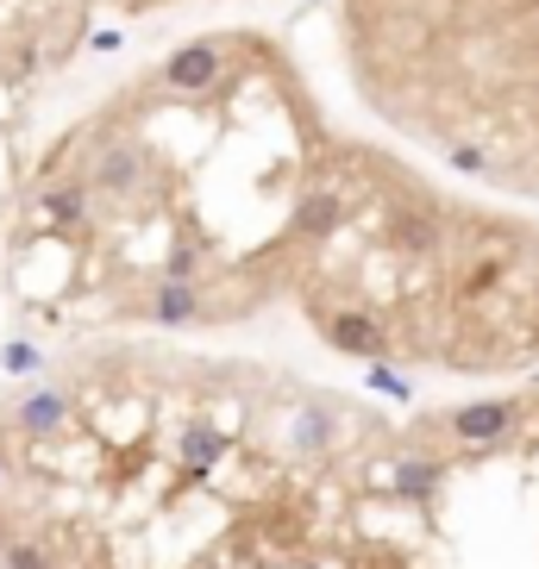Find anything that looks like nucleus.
Returning a JSON list of instances; mask_svg holds the SVG:
<instances>
[{
    "label": "nucleus",
    "instance_id": "nucleus-10",
    "mask_svg": "<svg viewBox=\"0 0 539 569\" xmlns=\"http://www.w3.org/2000/svg\"><path fill=\"white\" fill-rule=\"evenodd\" d=\"M0 363H7L13 375H20V370H38V350H32V345H7V357H0Z\"/></svg>",
    "mask_w": 539,
    "mask_h": 569
},
{
    "label": "nucleus",
    "instance_id": "nucleus-2",
    "mask_svg": "<svg viewBox=\"0 0 539 569\" xmlns=\"http://www.w3.org/2000/svg\"><path fill=\"white\" fill-rule=\"evenodd\" d=\"M333 345L352 350V357H383V325L370 320V313H333Z\"/></svg>",
    "mask_w": 539,
    "mask_h": 569
},
{
    "label": "nucleus",
    "instance_id": "nucleus-7",
    "mask_svg": "<svg viewBox=\"0 0 539 569\" xmlns=\"http://www.w3.org/2000/svg\"><path fill=\"white\" fill-rule=\"evenodd\" d=\"M295 445H302V450L327 445V420H320V413H302V420H295Z\"/></svg>",
    "mask_w": 539,
    "mask_h": 569
},
{
    "label": "nucleus",
    "instance_id": "nucleus-4",
    "mask_svg": "<svg viewBox=\"0 0 539 569\" xmlns=\"http://www.w3.org/2000/svg\"><path fill=\"white\" fill-rule=\"evenodd\" d=\"M195 307H201V295L188 288V282H163L157 288V300H151V313L163 325H182V320H195Z\"/></svg>",
    "mask_w": 539,
    "mask_h": 569
},
{
    "label": "nucleus",
    "instance_id": "nucleus-1",
    "mask_svg": "<svg viewBox=\"0 0 539 569\" xmlns=\"http://www.w3.org/2000/svg\"><path fill=\"white\" fill-rule=\"evenodd\" d=\"M170 88L176 95H201V88H213L220 82V38H207V45H188L182 57H170Z\"/></svg>",
    "mask_w": 539,
    "mask_h": 569
},
{
    "label": "nucleus",
    "instance_id": "nucleus-5",
    "mask_svg": "<svg viewBox=\"0 0 539 569\" xmlns=\"http://www.w3.org/2000/svg\"><path fill=\"white\" fill-rule=\"evenodd\" d=\"M220 457H226V438H220L213 425H188V432H182V463H188V470H207V463H220Z\"/></svg>",
    "mask_w": 539,
    "mask_h": 569
},
{
    "label": "nucleus",
    "instance_id": "nucleus-8",
    "mask_svg": "<svg viewBox=\"0 0 539 569\" xmlns=\"http://www.w3.org/2000/svg\"><path fill=\"white\" fill-rule=\"evenodd\" d=\"M7 569H51V564H45V551L38 545H13L7 551Z\"/></svg>",
    "mask_w": 539,
    "mask_h": 569
},
{
    "label": "nucleus",
    "instance_id": "nucleus-3",
    "mask_svg": "<svg viewBox=\"0 0 539 569\" xmlns=\"http://www.w3.org/2000/svg\"><path fill=\"white\" fill-rule=\"evenodd\" d=\"M509 420H514L509 400H483V407H464L452 425H458V438H470V445H477V438H502V432H509Z\"/></svg>",
    "mask_w": 539,
    "mask_h": 569
},
{
    "label": "nucleus",
    "instance_id": "nucleus-9",
    "mask_svg": "<svg viewBox=\"0 0 539 569\" xmlns=\"http://www.w3.org/2000/svg\"><path fill=\"white\" fill-rule=\"evenodd\" d=\"M402 488H408V495H427V488H433V470H427V463H402Z\"/></svg>",
    "mask_w": 539,
    "mask_h": 569
},
{
    "label": "nucleus",
    "instance_id": "nucleus-6",
    "mask_svg": "<svg viewBox=\"0 0 539 569\" xmlns=\"http://www.w3.org/2000/svg\"><path fill=\"white\" fill-rule=\"evenodd\" d=\"M63 420H70V400L63 395H32L26 407H20V425H26V432H57Z\"/></svg>",
    "mask_w": 539,
    "mask_h": 569
}]
</instances>
